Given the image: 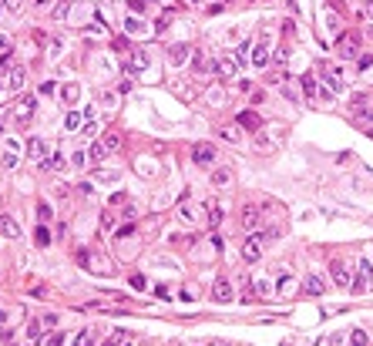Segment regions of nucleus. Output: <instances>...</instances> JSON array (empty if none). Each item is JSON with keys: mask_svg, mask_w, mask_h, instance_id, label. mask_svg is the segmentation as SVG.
Masks as SVG:
<instances>
[{"mask_svg": "<svg viewBox=\"0 0 373 346\" xmlns=\"http://www.w3.org/2000/svg\"><path fill=\"white\" fill-rule=\"evenodd\" d=\"M78 262H81L88 273H94V276H111L114 273V266L101 256V252H94V249H81V252H78Z\"/></svg>", "mask_w": 373, "mask_h": 346, "instance_id": "nucleus-1", "label": "nucleus"}, {"mask_svg": "<svg viewBox=\"0 0 373 346\" xmlns=\"http://www.w3.org/2000/svg\"><path fill=\"white\" fill-rule=\"evenodd\" d=\"M262 249H266V235H259V232H249L242 239V259L245 262H256V259H262Z\"/></svg>", "mask_w": 373, "mask_h": 346, "instance_id": "nucleus-2", "label": "nucleus"}, {"mask_svg": "<svg viewBox=\"0 0 373 346\" xmlns=\"http://www.w3.org/2000/svg\"><path fill=\"white\" fill-rule=\"evenodd\" d=\"M323 81H326V91H333V94H343L346 91V74L336 64H323Z\"/></svg>", "mask_w": 373, "mask_h": 346, "instance_id": "nucleus-3", "label": "nucleus"}, {"mask_svg": "<svg viewBox=\"0 0 373 346\" xmlns=\"http://www.w3.org/2000/svg\"><path fill=\"white\" fill-rule=\"evenodd\" d=\"M360 273H357V279H353V286H350V289H366V286H373V262L370 259H360Z\"/></svg>", "mask_w": 373, "mask_h": 346, "instance_id": "nucleus-4", "label": "nucleus"}, {"mask_svg": "<svg viewBox=\"0 0 373 346\" xmlns=\"http://www.w3.org/2000/svg\"><path fill=\"white\" fill-rule=\"evenodd\" d=\"M192 161H195V165H202V168L215 165V148H212V145H205V141H198V145L192 148Z\"/></svg>", "mask_w": 373, "mask_h": 346, "instance_id": "nucleus-5", "label": "nucleus"}, {"mask_svg": "<svg viewBox=\"0 0 373 346\" xmlns=\"http://www.w3.org/2000/svg\"><path fill=\"white\" fill-rule=\"evenodd\" d=\"M34 108H37V94H24V97H20V101L14 105V114H17V121L24 125V121L34 114Z\"/></svg>", "mask_w": 373, "mask_h": 346, "instance_id": "nucleus-6", "label": "nucleus"}, {"mask_svg": "<svg viewBox=\"0 0 373 346\" xmlns=\"http://www.w3.org/2000/svg\"><path fill=\"white\" fill-rule=\"evenodd\" d=\"M330 273H333V282H336L340 289H350V286H353V269H346L343 262H333Z\"/></svg>", "mask_w": 373, "mask_h": 346, "instance_id": "nucleus-7", "label": "nucleus"}, {"mask_svg": "<svg viewBox=\"0 0 373 346\" xmlns=\"http://www.w3.org/2000/svg\"><path fill=\"white\" fill-rule=\"evenodd\" d=\"M212 71L219 74L222 81H232V78H235V71H239V64H235L232 57H215V64H212Z\"/></svg>", "mask_w": 373, "mask_h": 346, "instance_id": "nucleus-8", "label": "nucleus"}, {"mask_svg": "<svg viewBox=\"0 0 373 346\" xmlns=\"http://www.w3.org/2000/svg\"><path fill=\"white\" fill-rule=\"evenodd\" d=\"M303 292H306V296H323V292H326L323 276H319V273H309L306 279H303Z\"/></svg>", "mask_w": 373, "mask_h": 346, "instance_id": "nucleus-9", "label": "nucleus"}, {"mask_svg": "<svg viewBox=\"0 0 373 346\" xmlns=\"http://www.w3.org/2000/svg\"><path fill=\"white\" fill-rule=\"evenodd\" d=\"M259 222H262L259 205H245V209H242V229H245V232H256V229H259Z\"/></svg>", "mask_w": 373, "mask_h": 346, "instance_id": "nucleus-10", "label": "nucleus"}, {"mask_svg": "<svg viewBox=\"0 0 373 346\" xmlns=\"http://www.w3.org/2000/svg\"><path fill=\"white\" fill-rule=\"evenodd\" d=\"M212 299H215V303H232V282L215 279L212 282Z\"/></svg>", "mask_w": 373, "mask_h": 346, "instance_id": "nucleus-11", "label": "nucleus"}, {"mask_svg": "<svg viewBox=\"0 0 373 346\" xmlns=\"http://www.w3.org/2000/svg\"><path fill=\"white\" fill-rule=\"evenodd\" d=\"M47 155V141L44 138H31L27 141V161H41Z\"/></svg>", "mask_w": 373, "mask_h": 346, "instance_id": "nucleus-12", "label": "nucleus"}, {"mask_svg": "<svg viewBox=\"0 0 373 346\" xmlns=\"http://www.w3.org/2000/svg\"><path fill=\"white\" fill-rule=\"evenodd\" d=\"M37 165H41L44 171H61V168H64V155H61V152H54V155H44V158L37 161Z\"/></svg>", "mask_w": 373, "mask_h": 346, "instance_id": "nucleus-13", "label": "nucleus"}, {"mask_svg": "<svg viewBox=\"0 0 373 346\" xmlns=\"http://www.w3.org/2000/svg\"><path fill=\"white\" fill-rule=\"evenodd\" d=\"M232 168H215V171H212V188H229V185H232Z\"/></svg>", "mask_w": 373, "mask_h": 346, "instance_id": "nucleus-14", "label": "nucleus"}, {"mask_svg": "<svg viewBox=\"0 0 373 346\" xmlns=\"http://www.w3.org/2000/svg\"><path fill=\"white\" fill-rule=\"evenodd\" d=\"M239 125H242L245 131H259L262 128V118L256 111H239Z\"/></svg>", "mask_w": 373, "mask_h": 346, "instance_id": "nucleus-15", "label": "nucleus"}, {"mask_svg": "<svg viewBox=\"0 0 373 346\" xmlns=\"http://www.w3.org/2000/svg\"><path fill=\"white\" fill-rule=\"evenodd\" d=\"M357 51H360V40L357 37H340V57H357Z\"/></svg>", "mask_w": 373, "mask_h": 346, "instance_id": "nucleus-16", "label": "nucleus"}, {"mask_svg": "<svg viewBox=\"0 0 373 346\" xmlns=\"http://www.w3.org/2000/svg\"><path fill=\"white\" fill-rule=\"evenodd\" d=\"M303 91H306V101H309V105H313V101H316V97H319V88H316V78H313V74H303Z\"/></svg>", "mask_w": 373, "mask_h": 346, "instance_id": "nucleus-17", "label": "nucleus"}, {"mask_svg": "<svg viewBox=\"0 0 373 346\" xmlns=\"http://www.w3.org/2000/svg\"><path fill=\"white\" fill-rule=\"evenodd\" d=\"M24 81H27V71H24V67H14V71L7 74V88L10 91H20V88H24Z\"/></svg>", "mask_w": 373, "mask_h": 346, "instance_id": "nucleus-18", "label": "nucleus"}, {"mask_svg": "<svg viewBox=\"0 0 373 346\" xmlns=\"http://www.w3.org/2000/svg\"><path fill=\"white\" fill-rule=\"evenodd\" d=\"M0 232L7 235V239H17V235H20V226H17L10 215H0Z\"/></svg>", "mask_w": 373, "mask_h": 346, "instance_id": "nucleus-19", "label": "nucleus"}, {"mask_svg": "<svg viewBox=\"0 0 373 346\" xmlns=\"http://www.w3.org/2000/svg\"><path fill=\"white\" fill-rule=\"evenodd\" d=\"M168 61H171L175 67H182V64L188 61V47H185V44H175V47L168 51Z\"/></svg>", "mask_w": 373, "mask_h": 346, "instance_id": "nucleus-20", "label": "nucleus"}, {"mask_svg": "<svg viewBox=\"0 0 373 346\" xmlns=\"http://www.w3.org/2000/svg\"><path fill=\"white\" fill-rule=\"evenodd\" d=\"M179 218L192 226V222H198V209H195L192 202H182V205H179Z\"/></svg>", "mask_w": 373, "mask_h": 346, "instance_id": "nucleus-21", "label": "nucleus"}, {"mask_svg": "<svg viewBox=\"0 0 373 346\" xmlns=\"http://www.w3.org/2000/svg\"><path fill=\"white\" fill-rule=\"evenodd\" d=\"M252 64H256V67H266L269 64V47H266V44H256V51H252Z\"/></svg>", "mask_w": 373, "mask_h": 346, "instance_id": "nucleus-22", "label": "nucleus"}, {"mask_svg": "<svg viewBox=\"0 0 373 346\" xmlns=\"http://www.w3.org/2000/svg\"><path fill=\"white\" fill-rule=\"evenodd\" d=\"M78 94H81V88H78V84H64V88H61V97H64L67 105H74V101H78Z\"/></svg>", "mask_w": 373, "mask_h": 346, "instance_id": "nucleus-23", "label": "nucleus"}, {"mask_svg": "<svg viewBox=\"0 0 373 346\" xmlns=\"http://www.w3.org/2000/svg\"><path fill=\"white\" fill-rule=\"evenodd\" d=\"M88 158L91 161H105L108 158V148L101 145V141H94V145H91V152H88Z\"/></svg>", "mask_w": 373, "mask_h": 346, "instance_id": "nucleus-24", "label": "nucleus"}, {"mask_svg": "<svg viewBox=\"0 0 373 346\" xmlns=\"http://www.w3.org/2000/svg\"><path fill=\"white\" fill-rule=\"evenodd\" d=\"M125 31H128V34H145V20H138V17H128V20H125Z\"/></svg>", "mask_w": 373, "mask_h": 346, "instance_id": "nucleus-25", "label": "nucleus"}, {"mask_svg": "<svg viewBox=\"0 0 373 346\" xmlns=\"http://www.w3.org/2000/svg\"><path fill=\"white\" fill-rule=\"evenodd\" d=\"M131 67H135V71H145L148 67V54L145 51H135V54H131Z\"/></svg>", "mask_w": 373, "mask_h": 346, "instance_id": "nucleus-26", "label": "nucleus"}, {"mask_svg": "<svg viewBox=\"0 0 373 346\" xmlns=\"http://www.w3.org/2000/svg\"><path fill=\"white\" fill-rule=\"evenodd\" d=\"M272 292H276V286H272V282H266V279H259V282H256V296L269 299V296H272Z\"/></svg>", "mask_w": 373, "mask_h": 346, "instance_id": "nucleus-27", "label": "nucleus"}, {"mask_svg": "<svg viewBox=\"0 0 373 346\" xmlns=\"http://www.w3.org/2000/svg\"><path fill=\"white\" fill-rule=\"evenodd\" d=\"M81 135H84V138H94V135H97V118H84Z\"/></svg>", "mask_w": 373, "mask_h": 346, "instance_id": "nucleus-28", "label": "nucleus"}, {"mask_svg": "<svg viewBox=\"0 0 373 346\" xmlns=\"http://www.w3.org/2000/svg\"><path fill=\"white\" fill-rule=\"evenodd\" d=\"M292 286H296V282H292V276H289V273H286V276H283V279H279V282H276V292H279V296H286V292H289V289H292Z\"/></svg>", "mask_w": 373, "mask_h": 346, "instance_id": "nucleus-29", "label": "nucleus"}, {"mask_svg": "<svg viewBox=\"0 0 373 346\" xmlns=\"http://www.w3.org/2000/svg\"><path fill=\"white\" fill-rule=\"evenodd\" d=\"M101 145H105L108 152H118V148H121V138H118V135H105V138H101Z\"/></svg>", "mask_w": 373, "mask_h": 346, "instance_id": "nucleus-30", "label": "nucleus"}, {"mask_svg": "<svg viewBox=\"0 0 373 346\" xmlns=\"http://www.w3.org/2000/svg\"><path fill=\"white\" fill-rule=\"evenodd\" d=\"M71 161H74V165H78V168H84V165H91V158H88V152H84V148H78V152L71 155Z\"/></svg>", "mask_w": 373, "mask_h": 346, "instance_id": "nucleus-31", "label": "nucleus"}, {"mask_svg": "<svg viewBox=\"0 0 373 346\" xmlns=\"http://www.w3.org/2000/svg\"><path fill=\"white\" fill-rule=\"evenodd\" d=\"M17 145H10V152L4 155V168H17V165H20V158H17V152H14Z\"/></svg>", "mask_w": 373, "mask_h": 346, "instance_id": "nucleus-32", "label": "nucleus"}, {"mask_svg": "<svg viewBox=\"0 0 373 346\" xmlns=\"http://www.w3.org/2000/svg\"><path fill=\"white\" fill-rule=\"evenodd\" d=\"M366 343H370V339H366L363 330H353V333H350V346H366Z\"/></svg>", "mask_w": 373, "mask_h": 346, "instance_id": "nucleus-33", "label": "nucleus"}, {"mask_svg": "<svg viewBox=\"0 0 373 346\" xmlns=\"http://www.w3.org/2000/svg\"><path fill=\"white\" fill-rule=\"evenodd\" d=\"M357 125H366V121H373V108H357Z\"/></svg>", "mask_w": 373, "mask_h": 346, "instance_id": "nucleus-34", "label": "nucleus"}, {"mask_svg": "<svg viewBox=\"0 0 373 346\" xmlns=\"http://www.w3.org/2000/svg\"><path fill=\"white\" fill-rule=\"evenodd\" d=\"M41 330H44V323H41V319H34L31 326H27V339H41Z\"/></svg>", "mask_w": 373, "mask_h": 346, "instance_id": "nucleus-35", "label": "nucleus"}, {"mask_svg": "<svg viewBox=\"0 0 373 346\" xmlns=\"http://www.w3.org/2000/svg\"><path fill=\"white\" fill-rule=\"evenodd\" d=\"M37 218H41V222H51V218H54V212H51L47 202H41V205H37Z\"/></svg>", "mask_w": 373, "mask_h": 346, "instance_id": "nucleus-36", "label": "nucleus"}, {"mask_svg": "<svg viewBox=\"0 0 373 346\" xmlns=\"http://www.w3.org/2000/svg\"><path fill=\"white\" fill-rule=\"evenodd\" d=\"M64 125H67L71 131H78V128L84 125V121H81V114H78V111H71V114H67V121H64Z\"/></svg>", "mask_w": 373, "mask_h": 346, "instance_id": "nucleus-37", "label": "nucleus"}, {"mask_svg": "<svg viewBox=\"0 0 373 346\" xmlns=\"http://www.w3.org/2000/svg\"><path fill=\"white\" fill-rule=\"evenodd\" d=\"M205 218H209V226L215 229V226L222 222V209H219V205H215V209H209V215H205Z\"/></svg>", "mask_w": 373, "mask_h": 346, "instance_id": "nucleus-38", "label": "nucleus"}, {"mask_svg": "<svg viewBox=\"0 0 373 346\" xmlns=\"http://www.w3.org/2000/svg\"><path fill=\"white\" fill-rule=\"evenodd\" d=\"M37 245H51V232H47V229H37Z\"/></svg>", "mask_w": 373, "mask_h": 346, "instance_id": "nucleus-39", "label": "nucleus"}, {"mask_svg": "<svg viewBox=\"0 0 373 346\" xmlns=\"http://www.w3.org/2000/svg\"><path fill=\"white\" fill-rule=\"evenodd\" d=\"M209 67H212V64H209V57H202V54L195 57V71H202V74H205Z\"/></svg>", "mask_w": 373, "mask_h": 346, "instance_id": "nucleus-40", "label": "nucleus"}, {"mask_svg": "<svg viewBox=\"0 0 373 346\" xmlns=\"http://www.w3.org/2000/svg\"><path fill=\"white\" fill-rule=\"evenodd\" d=\"M219 135H222V138H226V141H239V131H235V128H222V131H219Z\"/></svg>", "mask_w": 373, "mask_h": 346, "instance_id": "nucleus-41", "label": "nucleus"}, {"mask_svg": "<svg viewBox=\"0 0 373 346\" xmlns=\"http://www.w3.org/2000/svg\"><path fill=\"white\" fill-rule=\"evenodd\" d=\"M44 346H64V336H61V333H54V336L44 339Z\"/></svg>", "mask_w": 373, "mask_h": 346, "instance_id": "nucleus-42", "label": "nucleus"}, {"mask_svg": "<svg viewBox=\"0 0 373 346\" xmlns=\"http://www.w3.org/2000/svg\"><path fill=\"white\" fill-rule=\"evenodd\" d=\"M245 54H249V44H242V47L235 51V64H245Z\"/></svg>", "mask_w": 373, "mask_h": 346, "instance_id": "nucleus-43", "label": "nucleus"}, {"mask_svg": "<svg viewBox=\"0 0 373 346\" xmlns=\"http://www.w3.org/2000/svg\"><path fill=\"white\" fill-rule=\"evenodd\" d=\"M101 229H114V215H111V212H105V215H101Z\"/></svg>", "mask_w": 373, "mask_h": 346, "instance_id": "nucleus-44", "label": "nucleus"}, {"mask_svg": "<svg viewBox=\"0 0 373 346\" xmlns=\"http://www.w3.org/2000/svg\"><path fill=\"white\" fill-rule=\"evenodd\" d=\"M131 286L135 289H145V276H131Z\"/></svg>", "mask_w": 373, "mask_h": 346, "instance_id": "nucleus-45", "label": "nucleus"}, {"mask_svg": "<svg viewBox=\"0 0 373 346\" xmlns=\"http://www.w3.org/2000/svg\"><path fill=\"white\" fill-rule=\"evenodd\" d=\"M370 64H373V54H363V57H360V67H363V71H366Z\"/></svg>", "mask_w": 373, "mask_h": 346, "instance_id": "nucleus-46", "label": "nucleus"}, {"mask_svg": "<svg viewBox=\"0 0 373 346\" xmlns=\"http://www.w3.org/2000/svg\"><path fill=\"white\" fill-rule=\"evenodd\" d=\"M131 10H138V14H141V10H145V0H131Z\"/></svg>", "mask_w": 373, "mask_h": 346, "instance_id": "nucleus-47", "label": "nucleus"}, {"mask_svg": "<svg viewBox=\"0 0 373 346\" xmlns=\"http://www.w3.org/2000/svg\"><path fill=\"white\" fill-rule=\"evenodd\" d=\"M4 7H7V10H17V7H20V0H4Z\"/></svg>", "mask_w": 373, "mask_h": 346, "instance_id": "nucleus-48", "label": "nucleus"}, {"mask_svg": "<svg viewBox=\"0 0 373 346\" xmlns=\"http://www.w3.org/2000/svg\"><path fill=\"white\" fill-rule=\"evenodd\" d=\"M0 51H10V37H0Z\"/></svg>", "mask_w": 373, "mask_h": 346, "instance_id": "nucleus-49", "label": "nucleus"}, {"mask_svg": "<svg viewBox=\"0 0 373 346\" xmlns=\"http://www.w3.org/2000/svg\"><path fill=\"white\" fill-rule=\"evenodd\" d=\"M316 346H333V339H330V336H323V339H319Z\"/></svg>", "mask_w": 373, "mask_h": 346, "instance_id": "nucleus-50", "label": "nucleus"}, {"mask_svg": "<svg viewBox=\"0 0 373 346\" xmlns=\"http://www.w3.org/2000/svg\"><path fill=\"white\" fill-rule=\"evenodd\" d=\"M101 346H118V339L111 336V339H105V343H101Z\"/></svg>", "mask_w": 373, "mask_h": 346, "instance_id": "nucleus-51", "label": "nucleus"}, {"mask_svg": "<svg viewBox=\"0 0 373 346\" xmlns=\"http://www.w3.org/2000/svg\"><path fill=\"white\" fill-rule=\"evenodd\" d=\"M366 17H373V0H370V4H366Z\"/></svg>", "mask_w": 373, "mask_h": 346, "instance_id": "nucleus-52", "label": "nucleus"}, {"mask_svg": "<svg viewBox=\"0 0 373 346\" xmlns=\"http://www.w3.org/2000/svg\"><path fill=\"white\" fill-rule=\"evenodd\" d=\"M118 346H135V343H131V339H121V343H118Z\"/></svg>", "mask_w": 373, "mask_h": 346, "instance_id": "nucleus-53", "label": "nucleus"}, {"mask_svg": "<svg viewBox=\"0 0 373 346\" xmlns=\"http://www.w3.org/2000/svg\"><path fill=\"white\" fill-rule=\"evenodd\" d=\"M24 346H37V339H27V343H24Z\"/></svg>", "mask_w": 373, "mask_h": 346, "instance_id": "nucleus-54", "label": "nucleus"}, {"mask_svg": "<svg viewBox=\"0 0 373 346\" xmlns=\"http://www.w3.org/2000/svg\"><path fill=\"white\" fill-rule=\"evenodd\" d=\"M0 14H4V0H0Z\"/></svg>", "mask_w": 373, "mask_h": 346, "instance_id": "nucleus-55", "label": "nucleus"}, {"mask_svg": "<svg viewBox=\"0 0 373 346\" xmlns=\"http://www.w3.org/2000/svg\"><path fill=\"white\" fill-rule=\"evenodd\" d=\"M370 138H373V131H370Z\"/></svg>", "mask_w": 373, "mask_h": 346, "instance_id": "nucleus-56", "label": "nucleus"}]
</instances>
